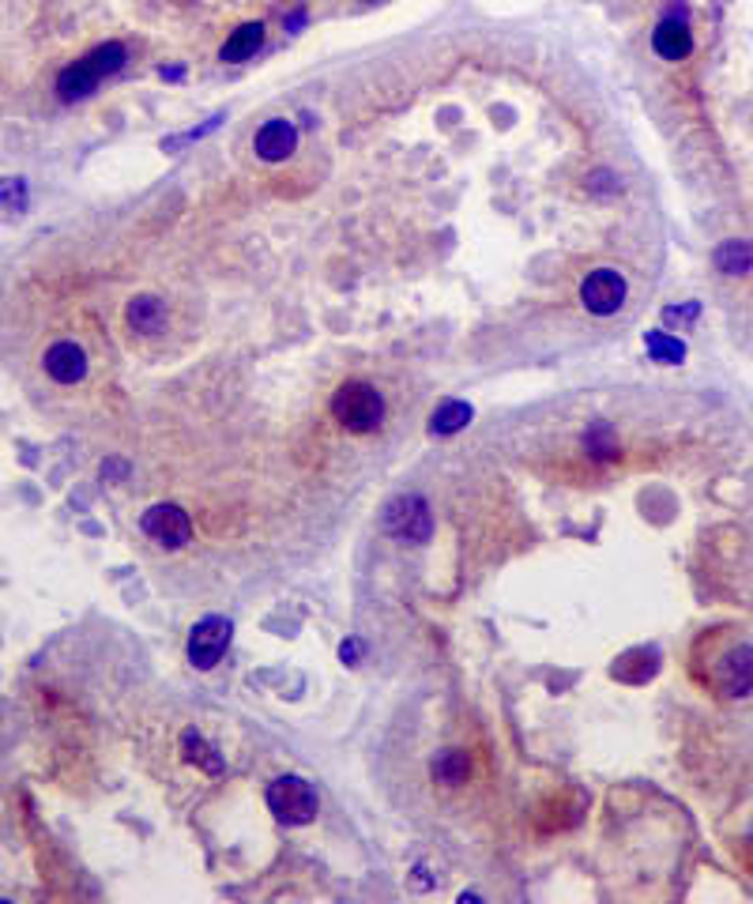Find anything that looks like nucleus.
<instances>
[{"mask_svg": "<svg viewBox=\"0 0 753 904\" xmlns=\"http://www.w3.org/2000/svg\"><path fill=\"white\" fill-rule=\"evenodd\" d=\"M332 415L343 430L350 433H373L384 418V396L370 381H343L332 392Z\"/></svg>", "mask_w": 753, "mask_h": 904, "instance_id": "f257e3e1", "label": "nucleus"}, {"mask_svg": "<svg viewBox=\"0 0 753 904\" xmlns=\"http://www.w3.org/2000/svg\"><path fill=\"white\" fill-rule=\"evenodd\" d=\"M121 64H124V46L106 41V46L91 49L83 61H75L61 72V80H57V95H61L64 103H75V98L91 95V91H95L110 72L121 69Z\"/></svg>", "mask_w": 753, "mask_h": 904, "instance_id": "f03ea898", "label": "nucleus"}, {"mask_svg": "<svg viewBox=\"0 0 753 904\" xmlns=\"http://www.w3.org/2000/svg\"><path fill=\"white\" fill-rule=\"evenodd\" d=\"M708 682L724 698H746V693H753V644L739 641V644H727L724 652H716L713 667H708Z\"/></svg>", "mask_w": 753, "mask_h": 904, "instance_id": "7ed1b4c3", "label": "nucleus"}, {"mask_svg": "<svg viewBox=\"0 0 753 904\" xmlns=\"http://www.w3.org/2000/svg\"><path fill=\"white\" fill-rule=\"evenodd\" d=\"M267 807L279 822L287 825H306L316 818V792L309 788L301 776H279L267 788Z\"/></svg>", "mask_w": 753, "mask_h": 904, "instance_id": "20e7f679", "label": "nucleus"}, {"mask_svg": "<svg viewBox=\"0 0 753 904\" xmlns=\"http://www.w3.org/2000/svg\"><path fill=\"white\" fill-rule=\"evenodd\" d=\"M625 295H630L625 275L614 272V267H596V272H588L584 275V283H581V306L588 309V313H596V317L618 313Z\"/></svg>", "mask_w": 753, "mask_h": 904, "instance_id": "39448f33", "label": "nucleus"}, {"mask_svg": "<svg viewBox=\"0 0 753 904\" xmlns=\"http://www.w3.org/2000/svg\"><path fill=\"white\" fill-rule=\"evenodd\" d=\"M230 638H234V626L226 622V618H219V615L204 618V622H196L189 633V659L200 667V671H207V667H215L226 656Z\"/></svg>", "mask_w": 753, "mask_h": 904, "instance_id": "423d86ee", "label": "nucleus"}, {"mask_svg": "<svg viewBox=\"0 0 753 904\" xmlns=\"http://www.w3.org/2000/svg\"><path fill=\"white\" fill-rule=\"evenodd\" d=\"M384 527L407 543H422V539H430V509H426V501L418 498V493H404V498L389 501V509H384Z\"/></svg>", "mask_w": 753, "mask_h": 904, "instance_id": "0eeeda50", "label": "nucleus"}, {"mask_svg": "<svg viewBox=\"0 0 753 904\" xmlns=\"http://www.w3.org/2000/svg\"><path fill=\"white\" fill-rule=\"evenodd\" d=\"M140 527H144V532L158 543V547H170V550L186 547V543L192 539L189 513L181 505H170V501H163V505H151L147 513H144V521H140Z\"/></svg>", "mask_w": 753, "mask_h": 904, "instance_id": "6e6552de", "label": "nucleus"}, {"mask_svg": "<svg viewBox=\"0 0 753 904\" xmlns=\"http://www.w3.org/2000/svg\"><path fill=\"white\" fill-rule=\"evenodd\" d=\"M41 370L53 384H80L87 377V350L75 340H57L41 355Z\"/></svg>", "mask_w": 753, "mask_h": 904, "instance_id": "1a4fd4ad", "label": "nucleus"}, {"mask_svg": "<svg viewBox=\"0 0 753 904\" xmlns=\"http://www.w3.org/2000/svg\"><path fill=\"white\" fill-rule=\"evenodd\" d=\"M295 147H298V129L287 121V117L264 121L253 136V151L264 158V163H283V158L295 155Z\"/></svg>", "mask_w": 753, "mask_h": 904, "instance_id": "9d476101", "label": "nucleus"}, {"mask_svg": "<svg viewBox=\"0 0 753 904\" xmlns=\"http://www.w3.org/2000/svg\"><path fill=\"white\" fill-rule=\"evenodd\" d=\"M652 49H656L664 61H685V57L693 53V31L685 20H678V15H667V20L656 23V31H652Z\"/></svg>", "mask_w": 753, "mask_h": 904, "instance_id": "9b49d317", "label": "nucleus"}, {"mask_svg": "<svg viewBox=\"0 0 753 904\" xmlns=\"http://www.w3.org/2000/svg\"><path fill=\"white\" fill-rule=\"evenodd\" d=\"M124 321H129V329L140 332V336H155V332L166 329V301L155 298V295L129 298V306H124Z\"/></svg>", "mask_w": 753, "mask_h": 904, "instance_id": "f8f14e48", "label": "nucleus"}, {"mask_svg": "<svg viewBox=\"0 0 753 904\" xmlns=\"http://www.w3.org/2000/svg\"><path fill=\"white\" fill-rule=\"evenodd\" d=\"M261 41H264V23H241V27L230 31V38L223 41L219 57L226 64H241L261 49Z\"/></svg>", "mask_w": 753, "mask_h": 904, "instance_id": "ddd939ff", "label": "nucleus"}, {"mask_svg": "<svg viewBox=\"0 0 753 904\" xmlns=\"http://www.w3.org/2000/svg\"><path fill=\"white\" fill-rule=\"evenodd\" d=\"M716 267L724 275H746L753 272V246L746 238H727L716 249Z\"/></svg>", "mask_w": 753, "mask_h": 904, "instance_id": "4468645a", "label": "nucleus"}, {"mask_svg": "<svg viewBox=\"0 0 753 904\" xmlns=\"http://www.w3.org/2000/svg\"><path fill=\"white\" fill-rule=\"evenodd\" d=\"M471 423V407L464 404V400H445V404L433 412L430 418V433H438V438H449V433H459L464 426Z\"/></svg>", "mask_w": 753, "mask_h": 904, "instance_id": "2eb2a0df", "label": "nucleus"}, {"mask_svg": "<svg viewBox=\"0 0 753 904\" xmlns=\"http://www.w3.org/2000/svg\"><path fill=\"white\" fill-rule=\"evenodd\" d=\"M467 773H471V761H467L464 750H445V753H438V761H433V776H438L441 784H464Z\"/></svg>", "mask_w": 753, "mask_h": 904, "instance_id": "dca6fc26", "label": "nucleus"}, {"mask_svg": "<svg viewBox=\"0 0 753 904\" xmlns=\"http://www.w3.org/2000/svg\"><path fill=\"white\" fill-rule=\"evenodd\" d=\"M181 750H186V758L192 761V765H200L204 773H223V758L215 753L212 747H207L204 739H200L196 731H186L181 735Z\"/></svg>", "mask_w": 753, "mask_h": 904, "instance_id": "f3484780", "label": "nucleus"}, {"mask_svg": "<svg viewBox=\"0 0 753 904\" xmlns=\"http://www.w3.org/2000/svg\"><path fill=\"white\" fill-rule=\"evenodd\" d=\"M644 347H648V355L664 366H678L685 358V343L667 336V332H648V336H644Z\"/></svg>", "mask_w": 753, "mask_h": 904, "instance_id": "a211bd4d", "label": "nucleus"}, {"mask_svg": "<svg viewBox=\"0 0 753 904\" xmlns=\"http://www.w3.org/2000/svg\"><path fill=\"white\" fill-rule=\"evenodd\" d=\"M664 317H667V321H693V317H697V306H685V309H674L671 306Z\"/></svg>", "mask_w": 753, "mask_h": 904, "instance_id": "6ab92c4d", "label": "nucleus"}, {"mask_svg": "<svg viewBox=\"0 0 753 904\" xmlns=\"http://www.w3.org/2000/svg\"><path fill=\"white\" fill-rule=\"evenodd\" d=\"M339 652H343V659H358V644H355V641H347Z\"/></svg>", "mask_w": 753, "mask_h": 904, "instance_id": "aec40b11", "label": "nucleus"}, {"mask_svg": "<svg viewBox=\"0 0 753 904\" xmlns=\"http://www.w3.org/2000/svg\"><path fill=\"white\" fill-rule=\"evenodd\" d=\"M366 4H373V0H366Z\"/></svg>", "mask_w": 753, "mask_h": 904, "instance_id": "412c9836", "label": "nucleus"}]
</instances>
